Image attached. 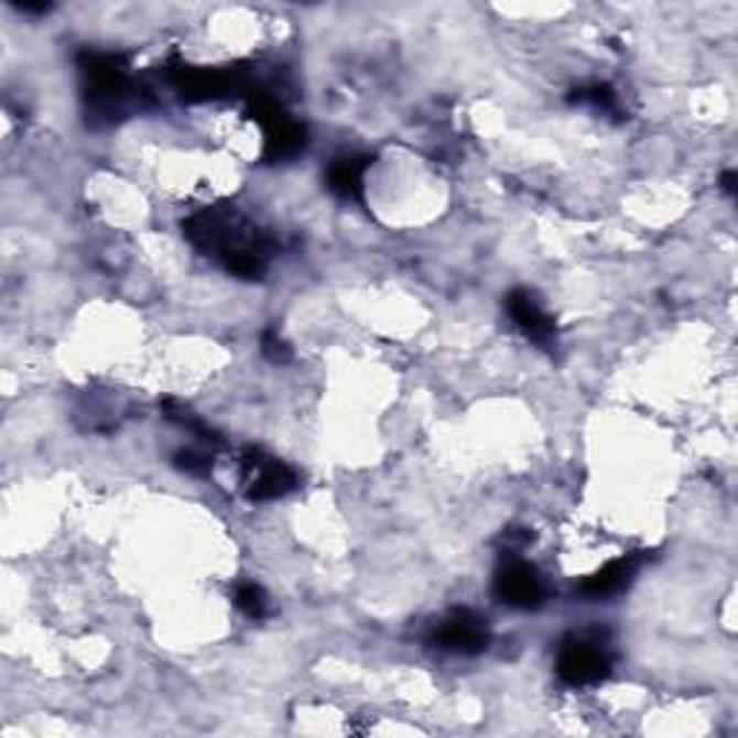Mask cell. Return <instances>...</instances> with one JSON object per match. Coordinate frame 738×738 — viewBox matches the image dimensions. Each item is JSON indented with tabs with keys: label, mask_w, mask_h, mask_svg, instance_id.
<instances>
[{
	"label": "cell",
	"mask_w": 738,
	"mask_h": 738,
	"mask_svg": "<svg viewBox=\"0 0 738 738\" xmlns=\"http://www.w3.org/2000/svg\"><path fill=\"white\" fill-rule=\"evenodd\" d=\"M182 228L196 249L217 257L219 263L237 278L257 280L269 269L272 240L257 231L251 223H246L240 214L211 208V211L185 219Z\"/></svg>",
	"instance_id": "1"
},
{
	"label": "cell",
	"mask_w": 738,
	"mask_h": 738,
	"mask_svg": "<svg viewBox=\"0 0 738 738\" xmlns=\"http://www.w3.org/2000/svg\"><path fill=\"white\" fill-rule=\"evenodd\" d=\"M78 69L84 76V101L96 124H113L139 101V87L130 76L128 55L82 53Z\"/></svg>",
	"instance_id": "2"
},
{
	"label": "cell",
	"mask_w": 738,
	"mask_h": 738,
	"mask_svg": "<svg viewBox=\"0 0 738 738\" xmlns=\"http://www.w3.org/2000/svg\"><path fill=\"white\" fill-rule=\"evenodd\" d=\"M611 652L600 634H568L557 649V679L568 686H595L609 679Z\"/></svg>",
	"instance_id": "3"
},
{
	"label": "cell",
	"mask_w": 738,
	"mask_h": 738,
	"mask_svg": "<svg viewBox=\"0 0 738 738\" xmlns=\"http://www.w3.org/2000/svg\"><path fill=\"white\" fill-rule=\"evenodd\" d=\"M240 465L246 497L251 502H272V499L286 497V493L297 488V474H294L292 467L263 453L260 447H246Z\"/></svg>",
	"instance_id": "4"
},
{
	"label": "cell",
	"mask_w": 738,
	"mask_h": 738,
	"mask_svg": "<svg viewBox=\"0 0 738 738\" xmlns=\"http://www.w3.org/2000/svg\"><path fill=\"white\" fill-rule=\"evenodd\" d=\"M433 647L456 652V655H479L490 643V629L485 618L470 609H456L442 618L433 629Z\"/></svg>",
	"instance_id": "5"
},
{
	"label": "cell",
	"mask_w": 738,
	"mask_h": 738,
	"mask_svg": "<svg viewBox=\"0 0 738 738\" xmlns=\"http://www.w3.org/2000/svg\"><path fill=\"white\" fill-rule=\"evenodd\" d=\"M493 592H497L499 600L513 606V609H536L545 600L543 577H540L534 565L520 557H508L506 563L499 565Z\"/></svg>",
	"instance_id": "6"
},
{
	"label": "cell",
	"mask_w": 738,
	"mask_h": 738,
	"mask_svg": "<svg viewBox=\"0 0 738 738\" xmlns=\"http://www.w3.org/2000/svg\"><path fill=\"white\" fill-rule=\"evenodd\" d=\"M506 310L511 315V321L517 324V329L525 335L528 340H534L540 347L549 349L554 340H557V326H554V317L536 303V297L528 289H513L506 297Z\"/></svg>",
	"instance_id": "7"
},
{
	"label": "cell",
	"mask_w": 738,
	"mask_h": 738,
	"mask_svg": "<svg viewBox=\"0 0 738 738\" xmlns=\"http://www.w3.org/2000/svg\"><path fill=\"white\" fill-rule=\"evenodd\" d=\"M638 568H641V557H638V554L611 560L609 565H603L600 572L586 577V583L580 586V595L588 597V600H606V597L620 595V592L634 580Z\"/></svg>",
	"instance_id": "8"
},
{
	"label": "cell",
	"mask_w": 738,
	"mask_h": 738,
	"mask_svg": "<svg viewBox=\"0 0 738 738\" xmlns=\"http://www.w3.org/2000/svg\"><path fill=\"white\" fill-rule=\"evenodd\" d=\"M367 167H369L367 156L335 159L329 165V174H326L332 194H338L340 199H358V196H361L363 171H367Z\"/></svg>",
	"instance_id": "9"
},
{
	"label": "cell",
	"mask_w": 738,
	"mask_h": 738,
	"mask_svg": "<svg viewBox=\"0 0 738 738\" xmlns=\"http://www.w3.org/2000/svg\"><path fill=\"white\" fill-rule=\"evenodd\" d=\"M568 101L580 107H595V110H603V113L618 110V93L611 90L609 84H588V87H580V90H574L568 96Z\"/></svg>",
	"instance_id": "10"
},
{
	"label": "cell",
	"mask_w": 738,
	"mask_h": 738,
	"mask_svg": "<svg viewBox=\"0 0 738 738\" xmlns=\"http://www.w3.org/2000/svg\"><path fill=\"white\" fill-rule=\"evenodd\" d=\"M234 603H237V609L246 615V618H263L265 611H269V597L257 583H240L237 592H234Z\"/></svg>",
	"instance_id": "11"
},
{
	"label": "cell",
	"mask_w": 738,
	"mask_h": 738,
	"mask_svg": "<svg viewBox=\"0 0 738 738\" xmlns=\"http://www.w3.org/2000/svg\"><path fill=\"white\" fill-rule=\"evenodd\" d=\"M176 467L180 470H185V474H194V476H205L208 470H211V456H205V453H196V451H180L174 456Z\"/></svg>",
	"instance_id": "12"
},
{
	"label": "cell",
	"mask_w": 738,
	"mask_h": 738,
	"mask_svg": "<svg viewBox=\"0 0 738 738\" xmlns=\"http://www.w3.org/2000/svg\"><path fill=\"white\" fill-rule=\"evenodd\" d=\"M531 540H534V534L525 531V528H506V534L499 536V549H502V554H508V557H517Z\"/></svg>",
	"instance_id": "13"
},
{
	"label": "cell",
	"mask_w": 738,
	"mask_h": 738,
	"mask_svg": "<svg viewBox=\"0 0 738 738\" xmlns=\"http://www.w3.org/2000/svg\"><path fill=\"white\" fill-rule=\"evenodd\" d=\"M263 355L274 363H286L292 358V349L286 347V340L280 338L278 332H265L263 335Z\"/></svg>",
	"instance_id": "14"
},
{
	"label": "cell",
	"mask_w": 738,
	"mask_h": 738,
	"mask_svg": "<svg viewBox=\"0 0 738 738\" xmlns=\"http://www.w3.org/2000/svg\"><path fill=\"white\" fill-rule=\"evenodd\" d=\"M18 9H21V12H50V3H18Z\"/></svg>",
	"instance_id": "15"
},
{
	"label": "cell",
	"mask_w": 738,
	"mask_h": 738,
	"mask_svg": "<svg viewBox=\"0 0 738 738\" xmlns=\"http://www.w3.org/2000/svg\"><path fill=\"white\" fill-rule=\"evenodd\" d=\"M721 185H724V191H727V194H736V174H732V171H727V174H724V180H721Z\"/></svg>",
	"instance_id": "16"
}]
</instances>
